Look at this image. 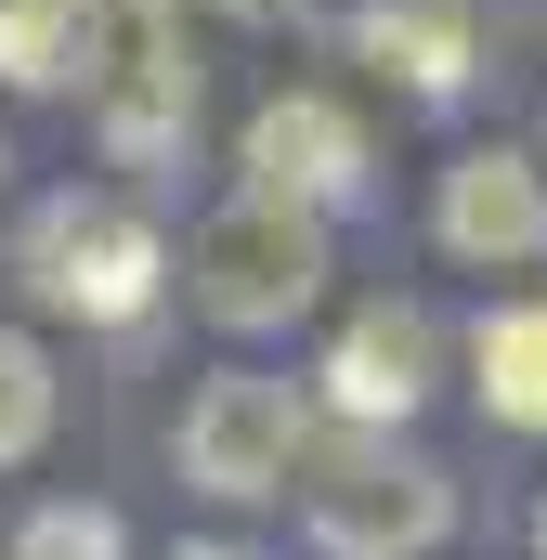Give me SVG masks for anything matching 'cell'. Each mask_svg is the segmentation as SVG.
<instances>
[{
    "instance_id": "1",
    "label": "cell",
    "mask_w": 547,
    "mask_h": 560,
    "mask_svg": "<svg viewBox=\"0 0 547 560\" xmlns=\"http://www.w3.org/2000/svg\"><path fill=\"white\" fill-rule=\"evenodd\" d=\"M183 300L222 326V339H274L326 300V209L274 196V183H235L196 235H183Z\"/></svg>"
},
{
    "instance_id": "10",
    "label": "cell",
    "mask_w": 547,
    "mask_h": 560,
    "mask_svg": "<svg viewBox=\"0 0 547 560\" xmlns=\"http://www.w3.org/2000/svg\"><path fill=\"white\" fill-rule=\"evenodd\" d=\"M469 392H482V418L547 443V300H496L482 326H469Z\"/></svg>"
},
{
    "instance_id": "15",
    "label": "cell",
    "mask_w": 547,
    "mask_h": 560,
    "mask_svg": "<svg viewBox=\"0 0 547 560\" xmlns=\"http://www.w3.org/2000/svg\"><path fill=\"white\" fill-rule=\"evenodd\" d=\"M183 560H248V548H183Z\"/></svg>"
},
{
    "instance_id": "5",
    "label": "cell",
    "mask_w": 547,
    "mask_h": 560,
    "mask_svg": "<svg viewBox=\"0 0 547 560\" xmlns=\"http://www.w3.org/2000/svg\"><path fill=\"white\" fill-rule=\"evenodd\" d=\"M92 118H105V143H118L131 170L196 131V39H183V0H105Z\"/></svg>"
},
{
    "instance_id": "2",
    "label": "cell",
    "mask_w": 547,
    "mask_h": 560,
    "mask_svg": "<svg viewBox=\"0 0 547 560\" xmlns=\"http://www.w3.org/2000/svg\"><path fill=\"white\" fill-rule=\"evenodd\" d=\"M300 522H313L326 560H430L456 535V482L417 456L405 430H352L339 418L300 456Z\"/></svg>"
},
{
    "instance_id": "16",
    "label": "cell",
    "mask_w": 547,
    "mask_h": 560,
    "mask_svg": "<svg viewBox=\"0 0 547 560\" xmlns=\"http://www.w3.org/2000/svg\"><path fill=\"white\" fill-rule=\"evenodd\" d=\"M535 560H547V509H535Z\"/></svg>"
},
{
    "instance_id": "8",
    "label": "cell",
    "mask_w": 547,
    "mask_h": 560,
    "mask_svg": "<svg viewBox=\"0 0 547 560\" xmlns=\"http://www.w3.org/2000/svg\"><path fill=\"white\" fill-rule=\"evenodd\" d=\"M235 170L274 183V196H300V209H352L365 196V131L326 92H274L261 118H248V143H235Z\"/></svg>"
},
{
    "instance_id": "4",
    "label": "cell",
    "mask_w": 547,
    "mask_h": 560,
    "mask_svg": "<svg viewBox=\"0 0 547 560\" xmlns=\"http://www.w3.org/2000/svg\"><path fill=\"white\" fill-rule=\"evenodd\" d=\"M300 456H313V405H300V378L235 365V378H209V392L183 405V482H196L209 509H274V495L300 482Z\"/></svg>"
},
{
    "instance_id": "6",
    "label": "cell",
    "mask_w": 547,
    "mask_h": 560,
    "mask_svg": "<svg viewBox=\"0 0 547 560\" xmlns=\"http://www.w3.org/2000/svg\"><path fill=\"white\" fill-rule=\"evenodd\" d=\"M430 248L469 275H547V156L522 143H469L430 183Z\"/></svg>"
},
{
    "instance_id": "9",
    "label": "cell",
    "mask_w": 547,
    "mask_h": 560,
    "mask_svg": "<svg viewBox=\"0 0 547 560\" xmlns=\"http://www.w3.org/2000/svg\"><path fill=\"white\" fill-rule=\"evenodd\" d=\"M352 52H365L379 79H405L417 105H456L469 66H482V39H469L456 0H365V13H352Z\"/></svg>"
},
{
    "instance_id": "3",
    "label": "cell",
    "mask_w": 547,
    "mask_h": 560,
    "mask_svg": "<svg viewBox=\"0 0 547 560\" xmlns=\"http://www.w3.org/2000/svg\"><path fill=\"white\" fill-rule=\"evenodd\" d=\"M13 275H26V300H39V313L131 326V313H156V287H170V248H156V222H143L131 196L66 183V196H39V209H26Z\"/></svg>"
},
{
    "instance_id": "13",
    "label": "cell",
    "mask_w": 547,
    "mask_h": 560,
    "mask_svg": "<svg viewBox=\"0 0 547 560\" xmlns=\"http://www.w3.org/2000/svg\"><path fill=\"white\" fill-rule=\"evenodd\" d=\"M0 560H131V522L92 509V495H53V509L13 522V548H0Z\"/></svg>"
},
{
    "instance_id": "14",
    "label": "cell",
    "mask_w": 547,
    "mask_h": 560,
    "mask_svg": "<svg viewBox=\"0 0 547 560\" xmlns=\"http://www.w3.org/2000/svg\"><path fill=\"white\" fill-rule=\"evenodd\" d=\"M209 13H235V26H287L300 0H209Z\"/></svg>"
},
{
    "instance_id": "7",
    "label": "cell",
    "mask_w": 547,
    "mask_h": 560,
    "mask_svg": "<svg viewBox=\"0 0 547 560\" xmlns=\"http://www.w3.org/2000/svg\"><path fill=\"white\" fill-rule=\"evenodd\" d=\"M430 378H443L430 300H365V313L339 326V352H326V405L352 430H405L417 405H430Z\"/></svg>"
},
{
    "instance_id": "11",
    "label": "cell",
    "mask_w": 547,
    "mask_h": 560,
    "mask_svg": "<svg viewBox=\"0 0 547 560\" xmlns=\"http://www.w3.org/2000/svg\"><path fill=\"white\" fill-rule=\"evenodd\" d=\"M105 0H0V79L13 92H92Z\"/></svg>"
},
{
    "instance_id": "17",
    "label": "cell",
    "mask_w": 547,
    "mask_h": 560,
    "mask_svg": "<svg viewBox=\"0 0 547 560\" xmlns=\"http://www.w3.org/2000/svg\"><path fill=\"white\" fill-rule=\"evenodd\" d=\"M0 170H13V143H0Z\"/></svg>"
},
{
    "instance_id": "12",
    "label": "cell",
    "mask_w": 547,
    "mask_h": 560,
    "mask_svg": "<svg viewBox=\"0 0 547 560\" xmlns=\"http://www.w3.org/2000/svg\"><path fill=\"white\" fill-rule=\"evenodd\" d=\"M39 443H53V352H39L26 326H0V482H13Z\"/></svg>"
}]
</instances>
